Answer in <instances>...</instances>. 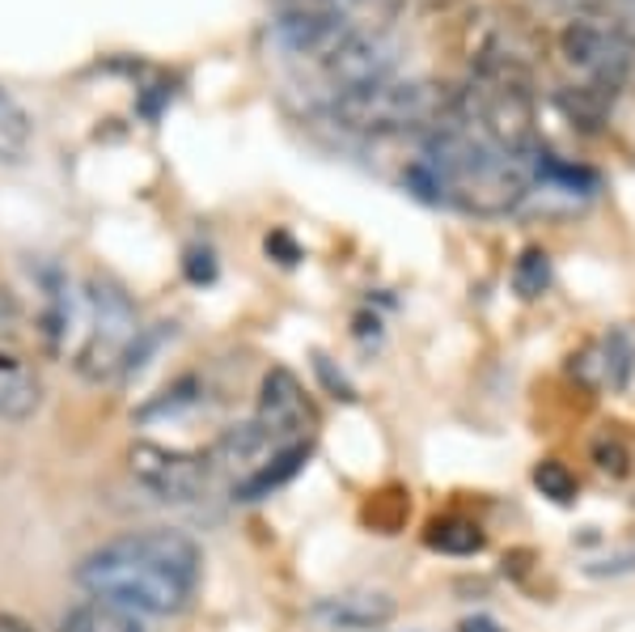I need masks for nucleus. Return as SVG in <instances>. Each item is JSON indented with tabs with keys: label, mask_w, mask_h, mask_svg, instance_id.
<instances>
[{
	"label": "nucleus",
	"mask_w": 635,
	"mask_h": 632,
	"mask_svg": "<svg viewBox=\"0 0 635 632\" xmlns=\"http://www.w3.org/2000/svg\"><path fill=\"white\" fill-rule=\"evenodd\" d=\"M267 255H280V264H297V259H301V246L293 243L288 234H280V230H276V234L267 238Z\"/></svg>",
	"instance_id": "obj_23"
},
{
	"label": "nucleus",
	"mask_w": 635,
	"mask_h": 632,
	"mask_svg": "<svg viewBox=\"0 0 635 632\" xmlns=\"http://www.w3.org/2000/svg\"><path fill=\"white\" fill-rule=\"evenodd\" d=\"M306 462H309V441L284 446V450H276V455L263 462V467H255L246 480H237L234 497H237V501H263V497L280 492L288 480H297V471H301Z\"/></svg>",
	"instance_id": "obj_12"
},
{
	"label": "nucleus",
	"mask_w": 635,
	"mask_h": 632,
	"mask_svg": "<svg viewBox=\"0 0 635 632\" xmlns=\"http://www.w3.org/2000/svg\"><path fill=\"white\" fill-rule=\"evenodd\" d=\"M314 369H318V374H322V383L335 390V399H356L352 387H348V378H344V374H335L327 357H314Z\"/></svg>",
	"instance_id": "obj_22"
},
{
	"label": "nucleus",
	"mask_w": 635,
	"mask_h": 632,
	"mask_svg": "<svg viewBox=\"0 0 635 632\" xmlns=\"http://www.w3.org/2000/svg\"><path fill=\"white\" fill-rule=\"evenodd\" d=\"M309 620L322 624L327 632H373L395 620V599L377 594V590H352V594H335L309 608Z\"/></svg>",
	"instance_id": "obj_8"
},
{
	"label": "nucleus",
	"mask_w": 635,
	"mask_h": 632,
	"mask_svg": "<svg viewBox=\"0 0 635 632\" xmlns=\"http://www.w3.org/2000/svg\"><path fill=\"white\" fill-rule=\"evenodd\" d=\"M322 120L344 128V132H360V136H402V132H432L445 120L449 98L432 85V81H416V77H386L377 85L352 90L318 102Z\"/></svg>",
	"instance_id": "obj_2"
},
{
	"label": "nucleus",
	"mask_w": 635,
	"mask_h": 632,
	"mask_svg": "<svg viewBox=\"0 0 635 632\" xmlns=\"http://www.w3.org/2000/svg\"><path fill=\"white\" fill-rule=\"evenodd\" d=\"M534 485H539L542 497H551V501H560V506L576 501V476L567 471L564 462L542 459L539 467H534Z\"/></svg>",
	"instance_id": "obj_19"
},
{
	"label": "nucleus",
	"mask_w": 635,
	"mask_h": 632,
	"mask_svg": "<svg viewBox=\"0 0 635 632\" xmlns=\"http://www.w3.org/2000/svg\"><path fill=\"white\" fill-rule=\"evenodd\" d=\"M255 425H259L267 438L276 446H297V441H309V429H314V404L306 399V390L297 383L293 369H267L259 387V408H255Z\"/></svg>",
	"instance_id": "obj_7"
},
{
	"label": "nucleus",
	"mask_w": 635,
	"mask_h": 632,
	"mask_svg": "<svg viewBox=\"0 0 635 632\" xmlns=\"http://www.w3.org/2000/svg\"><path fill=\"white\" fill-rule=\"evenodd\" d=\"M602 348V365H606V387L611 390H623L632 383L635 374V344L627 332H611L606 340L597 344Z\"/></svg>",
	"instance_id": "obj_18"
},
{
	"label": "nucleus",
	"mask_w": 635,
	"mask_h": 632,
	"mask_svg": "<svg viewBox=\"0 0 635 632\" xmlns=\"http://www.w3.org/2000/svg\"><path fill=\"white\" fill-rule=\"evenodd\" d=\"M407 513H411L407 492H402V488H386V492H377V497H373V506L365 510V518L373 522L377 531H395Z\"/></svg>",
	"instance_id": "obj_20"
},
{
	"label": "nucleus",
	"mask_w": 635,
	"mask_h": 632,
	"mask_svg": "<svg viewBox=\"0 0 635 632\" xmlns=\"http://www.w3.org/2000/svg\"><path fill=\"white\" fill-rule=\"evenodd\" d=\"M127 467H132V480L144 492H153L157 501H170V506L204 501L212 488V476H216L208 455L174 450V446H157V441H136L132 455H127Z\"/></svg>",
	"instance_id": "obj_6"
},
{
	"label": "nucleus",
	"mask_w": 635,
	"mask_h": 632,
	"mask_svg": "<svg viewBox=\"0 0 635 632\" xmlns=\"http://www.w3.org/2000/svg\"><path fill=\"white\" fill-rule=\"evenodd\" d=\"M542 13L572 22V18H588V22H602L618 30L623 39L635 43V0H534Z\"/></svg>",
	"instance_id": "obj_13"
},
{
	"label": "nucleus",
	"mask_w": 635,
	"mask_h": 632,
	"mask_svg": "<svg viewBox=\"0 0 635 632\" xmlns=\"http://www.w3.org/2000/svg\"><path fill=\"white\" fill-rule=\"evenodd\" d=\"M462 632H504V629L495 624L492 615H474V620H467V624H462Z\"/></svg>",
	"instance_id": "obj_25"
},
{
	"label": "nucleus",
	"mask_w": 635,
	"mask_h": 632,
	"mask_svg": "<svg viewBox=\"0 0 635 632\" xmlns=\"http://www.w3.org/2000/svg\"><path fill=\"white\" fill-rule=\"evenodd\" d=\"M423 543L432 548V552H445V557H474V552H483V527L471 522V518H458V513H449V518H437V522H428V531H423Z\"/></svg>",
	"instance_id": "obj_15"
},
{
	"label": "nucleus",
	"mask_w": 635,
	"mask_h": 632,
	"mask_svg": "<svg viewBox=\"0 0 635 632\" xmlns=\"http://www.w3.org/2000/svg\"><path fill=\"white\" fill-rule=\"evenodd\" d=\"M555 51L567 64V73L581 77L585 90H593V94H606V90L614 94L635 69L632 39H623L611 26L588 22V18H572V22L560 26Z\"/></svg>",
	"instance_id": "obj_4"
},
{
	"label": "nucleus",
	"mask_w": 635,
	"mask_h": 632,
	"mask_svg": "<svg viewBox=\"0 0 635 632\" xmlns=\"http://www.w3.org/2000/svg\"><path fill=\"white\" fill-rule=\"evenodd\" d=\"M513 289L521 297H530V302L551 289V255L542 246H525L521 251V259L513 264Z\"/></svg>",
	"instance_id": "obj_17"
},
{
	"label": "nucleus",
	"mask_w": 635,
	"mask_h": 632,
	"mask_svg": "<svg viewBox=\"0 0 635 632\" xmlns=\"http://www.w3.org/2000/svg\"><path fill=\"white\" fill-rule=\"evenodd\" d=\"M60 632H141V620L119 603H106V599H81L76 608L64 611L60 620Z\"/></svg>",
	"instance_id": "obj_14"
},
{
	"label": "nucleus",
	"mask_w": 635,
	"mask_h": 632,
	"mask_svg": "<svg viewBox=\"0 0 635 632\" xmlns=\"http://www.w3.org/2000/svg\"><path fill=\"white\" fill-rule=\"evenodd\" d=\"M593 462H597V471H606V476H627V471H632V450H627L623 438L602 434V438L593 441Z\"/></svg>",
	"instance_id": "obj_21"
},
{
	"label": "nucleus",
	"mask_w": 635,
	"mask_h": 632,
	"mask_svg": "<svg viewBox=\"0 0 635 632\" xmlns=\"http://www.w3.org/2000/svg\"><path fill=\"white\" fill-rule=\"evenodd\" d=\"M204 404V383L187 374V378H178V383H170V387L157 395V399H148L136 420L141 425H157V420H174V416H187L191 408H199Z\"/></svg>",
	"instance_id": "obj_16"
},
{
	"label": "nucleus",
	"mask_w": 635,
	"mask_h": 632,
	"mask_svg": "<svg viewBox=\"0 0 635 632\" xmlns=\"http://www.w3.org/2000/svg\"><path fill=\"white\" fill-rule=\"evenodd\" d=\"M360 26L344 13H327V9H280L272 22V48L288 69L309 73L314 81L322 77L330 60L348 48Z\"/></svg>",
	"instance_id": "obj_5"
},
{
	"label": "nucleus",
	"mask_w": 635,
	"mask_h": 632,
	"mask_svg": "<svg viewBox=\"0 0 635 632\" xmlns=\"http://www.w3.org/2000/svg\"><path fill=\"white\" fill-rule=\"evenodd\" d=\"M0 632H34V624H25L22 615H9V611H4V615H0Z\"/></svg>",
	"instance_id": "obj_26"
},
{
	"label": "nucleus",
	"mask_w": 635,
	"mask_h": 632,
	"mask_svg": "<svg viewBox=\"0 0 635 632\" xmlns=\"http://www.w3.org/2000/svg\"><path fill=\"white\" fill-rule=\"evenodd\" d=\"M39 408H43V383H39L34 365L18 357V353L0 348V420L4 425H22Z\"/></svg>",
	"instance_id": "obj_11"
},
{
	"label": "nucleus",
	"mask_w": 635,
	"mask_h": 632,
	"mask_svg": "<svg viewBox=\"0 0 635 632\" xmlns=\"http://www.w3.org/2000/svg\"><path fill=\"white\" fill-rule=\"evenodd\" d=\"M141 340L144 327L136 302L119 289L115 281L94 276L85 289V336L72 357V369L94 387L127 378V365L136 357Z\"/></svg>",
	"instance_id": "obj_3"
},
{
	"label": "nucleus",
	"mask_w": 635,
	"mask_h": 632,
	"mask_svg": "<svg viewBox=\"0 0 635 632\" xmlns=\"http://www.w3.org/2000/svg\"><path fill=\"white\" fill-rule=\"evenodd\" d=\"M280 446L263 434L255 420H246V425H234V429H225L221 438H216V446L208 450V462L212 471H225V476H234L237 480H246L255 467H263V462L272 459Z\"/></svg>",
	"instance_id": "obj_10"
},
{
	"label": "nucleus",
	"mask_w": 635,
	"mask_h": 632,
	"mask_svg": "<svg viewBox=\"0 0 635 632\" xmlns=\"http://www.w3.org/2000/svg\"><path fill=\"white\" fill-rule=\"evenodd\" d=\"M204 582V548L174 527H148L94 548L76 585L132 615H178Z\"/></svg>",
	"instance_id": "obj_1"
},
{
	"label": "nucleus",
	"mask_w": 635,
	"mask_h": 632,
	"mask_svg": "<svg viewBox=\"0 0 635 632\" xmlns=\"http://www.w3.org/2000/svg\"><path fill=\"white\" fill-rule=\"evenodd\" d=\"M34 289H39V336H43V348H48L51 357H60L64 344H69L72 323L81 315V306L72 297L69 276L55 268V264H48V268L39 272Z\"/></svg>",
	"instance_id": "obj_9"
},
{
	"label": "nucleus",
	"mask_w": 635,
	"mask_h": 632,
	"mask_svg": "<svg viewBox=\"0 0 635 632\" xmlns=\"http://www.w3.org/2000/svg\"><path fill=\"white\" fill-rule=\"evenodd\" d=\"M187 276L195 281V285H204V281H212L216 276V264H212V251H191V259H187Z\"/></svg>",
	"instance_id": "obj_24"
}]
</instances>
